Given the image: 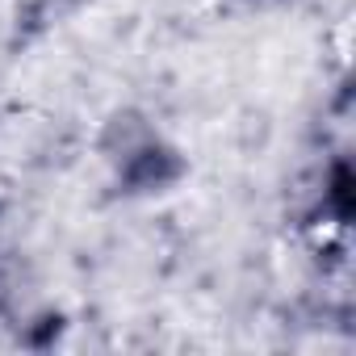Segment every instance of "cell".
Returning <instances> with one entry per match:
<instances>
[{
  "label": "cell",
  "mask_w": 356,
  "mask_h": 356,
  "mask_svg": "<svg viewBox=\"0 0 356 356\" xmlns=\"http://www.w3.org/2000/svg\"><path fill=\"white\" fill-rule=\"evenodd\" d=\"M335 59H339V67H348V59H352V22L348 17L335 26Z\"/></svg>",
  "instance_id": "obj_1"
}]
</instances>
